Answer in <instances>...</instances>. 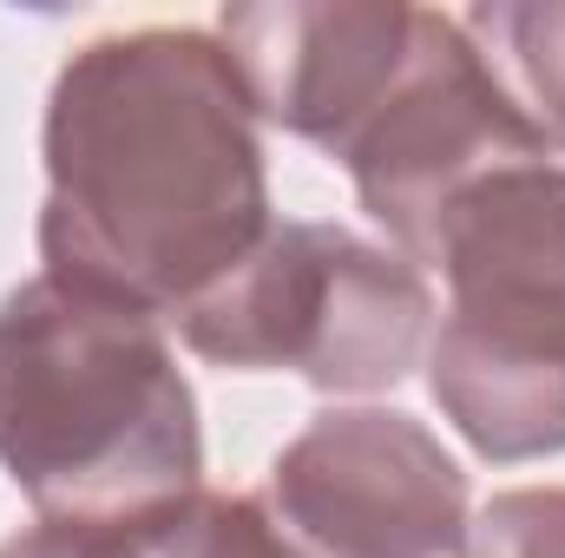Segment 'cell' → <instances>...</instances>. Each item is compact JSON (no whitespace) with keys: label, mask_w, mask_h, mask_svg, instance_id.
Wrapping results in <instances>:
<instances>
[{"label":"cell","mask_w":565,"mask_h":558,"mask_svg":"<svg viewBox=\"0 0 565 558\" xmlns=\"http://www.w3.org/2000/svg\"><path fill=\"white\" fill-rule=\"evenodd\" d=\"M40 277L178 322L270 230L257 106L204 26L86 40L46 99Z\"/></svg>","instance_id":"cell-1"},{"label":"cell","mask_w":565,"mask_h":558,"mask_svg":"<svg viewBox=\"0 0 565 558\" xmlns=\"http://www.w3.org/2000/svg\"><path fill=\"white\" fill-rule=\"evenodd\" d=\"M0 466L40 519L126 526L204 486L198 395L164 329L53 277L0 302Z\"/></svg>","instance_id":"cell-2"},{"label":"cell","mask_w":565,"mask_h":558,"mask_svg":"<svg viewBox=\"0 0 565 558\" xmlns=\"http://www.w3.org/2000/svg\"><path fill=\"white\" fill-rule=\"evenodd\" d=\"M415 264L447 282L427 388L454 433L493 466L565 453V164L473 178L440 204Z\"/></svg>","instance_id":"cell-3"},{"label":"cell","mask_w":565,"mask_h":558,"mask_svg":"<svg viewBox=\"0 0 565 558\" xmlns=\"http://www.w3.org/2000/svg\"><path fill=\"white\" fill-rule=\"evenodd\" d=\"M178 335L217 368H296L322 395H382L434 342V289L422 264L342 224H277L178 315Z\"/></svg>","instance_id":"cell-4"},{"label":"cell","mask_w":565,"mask_h":558,"mask_svg":"<svg viewBox=\"0 0 565 558\" xmlns=\"http://www.w3.org/2000/svg\"><path fill=\"white\" fill-rule=\"evenodd\" d=\"M526 158H553V144L507 99L460 13L440 7H422L408 66L395 73L388 99L355 126V139L335 151V164L355 178L362 211L395 237L408 264L454 191Z\"/></svg>","instance_id":"cell-5"},{"label":"cell","mask_w":565,"mask_h":558,"mask_svg":"<svg viewBox=\"0 0 565 558\" xmlns=\"http://www.w3.org/2000/svg\"><path fill=\"white\" fill-rule=\"evenodd\" d=\"M264 506L309 558L467 552V473L402 408L316 415L270 460Z\"/></svg>","instance_id":"cell-6"},{"label":"cell","mask_w":565,"mask_h":558,"mask_svg":"<svg viewBox=\"0 0 565 558\" xmlns=\"http://www.w3.org/2000/svg\"><path fill=\"white\" fill-rule=\"evenodd\" d=\"M422 7L408 0H237L217 13V40L257 106L329 158L388 99L408 66Z\"/></svg>","instance_id":"cell-7"},{"label":"cell","mask_w":565,"mask_h":558,"mask_svg":"<svg viewBox=\"0 0 565 558\" xmlns=\"http://www.w3.org/2000/svg\"><path fill=\"white\" fill-rule=\"evenodd\" d=\"M467 40L526 112L540 139L565 151V0H493L460 13Z\"/></svg>","instance_id":"cell-8"},{"label":"cell","mask_w":565,"mask_h":558,"mask_svg":"<svg viewBox=\"0 0 565 558\" xmlns=\"http://www.w3.org/2000/svg\"><path fill=\"white\" fill-rule=\"evenodd\" d=\"M132 539L139 558H309L264 506V493H204V486L132 519Z\"/></svg>","instance_id":"cell-9"},{"label":"cell","mask_w":565,"mask_h":558,"mask_svg":"<svg viewBox=\"0 0 565 558\" xmlns=\"http://www.w3.org/2000/svg\"><path fill=\"white\" fill-rule=\"evenodd\" d=\"M460 558H565V486H513L467 519Z\"/></svg>","instance_id":"cell-10"},{"label":"cell","mask_w":565,"mask_h":558,"mask_svg":"<svg viewBox=\"0 0 565 558\" xmlns=\"http://www.w3.org/2000/svg\"><path fill=\"white\" fill-rule=\"evenodd\" d=\"M0 558H139L132 519L126 526H99V519H40L20 539H7Z\"/></svg>","instance_id":"cell-11"}]
</instances>
